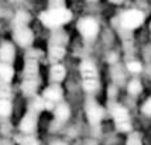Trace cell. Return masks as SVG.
I'll use <instances>...</instances> for the list:
<instances>
[{
  "label": "cell",
  "instance_id": "15",
  "mask_svg": "<svg viewBox=\"0 0 151 145\" xmlns=\"http://www.w3.org/2000/svg\"><path fill=\"white\" fill-rule=\"evenodd\" d=\"M127 90H129V93H130V94H133V96H137V94H140V93H141V90H143V86H141V83H140V80L134 79V80H132V82L129 83Z\"/></svg>",
  "mask_w": 151,
  "mask_h": 145
},
{
  "label": "cell",
  "instance_id": "19",
  "mask_svg": "<svg viewBox=\"0 0 151 145\" xmlns=\"http://www.w3.org/2000/svg\"><path fill=\"white\" fill-rule=\"evenodd\" d=\"M51 145H66V144L64 142V141H54Z\"/></svg>",
  "mask_w": 151,
  "mask_h": 145
},
{
  "label": "cell",
  "instance_id": "7",
  "mask_svg": "<svg viewBox=\"0 0 151 145\" xmlns=\"http://www.w3.org/2000/svg\"><path fill=\"white\" fill-rule=\"evenodd\" d=\"M112 117L114 121V125L117 128V131L120 132H130L132 131V119H130V114L129 110L120 104L113 106L112 109Z\"/></svg>",
  "mask_w": 151,
  "mask_h": 145
},
{
  "label": "cell",
  "instance_id": "21",
  "mask_svg": "<svg viewBox=\"0 0 151 145\" xmlns=\"http://www.w3.org/2000/svg\"><path fill=\"white\" fill-rule=\"evenodd\" d=\"M0 145H13V144H12L10 141H1V142H0Z\"/></svg>",
  "mask_w": 151,
  "mask_h": 145
},
{
  "label": "cell",
  "instance_id": "5",
  "mask_svg": "<svg viewBox=\"0 0 151 145\" xmlns=\"http://www.w3.org/2000/svg\"><path fill=\"white\" fill-rule=\"evenodd\" d=\"M66 44H68V35L65 31L61 28L54 30L52 35L48 41V58L52 62V65L58 64L65 56Z\"/></svg>",
  "mask_w": 151,
  "mask_h": 145
},
{
  "label": "cell",
  "instance_id": "10",
  "mask_svg": "<svg viewBox=\"0 0 151 145\" xmlns=\"http://www.w3.org/2000/svg\"><path fill=\"white\" fill-rule=\"evenodd\" d=\"M78 30L82 34V37L86 40H93L99 33L98 21L92 17H83L78 21Z\"/></svg>",
  "mask_w": 151,
  "mask_h": 145
},
{
  "label": "cell",
  "instance_id": "18",
  "mask_svg": "<svg viewBox=\"0 0 151 145\" xmlns=\"http://www.w3.org/2000/svg\"><path fill=\"white\" fill-rule=\"evenodd\" d=\"M143 113L144 114H147V116H151V97L150 99H147V101H145L144 104H143Z\"/></svg>",
  "mask_w": 151,
  "mask_h": 145
},
{
  "label": "cell",
  "instance_id": "22",
  "mask_svg": "<svg viewBox=\"0 0 151 145\" xmlns=\"http://www.w3.org/2000/svg\"><path fill=\"white\" fill-rule=\"evenodd\" d=\"M89 1H96V0H89Z\"/></svg>",
  "mask_w": 151,
  "mask_h": 145
},
{
  "label": "cell",
  "instance_id": "1",
  "mask_svg": "<svg viewBox=\"0 0 151 145\" xmlns=\"http://www.w3.org/2000/svg\"><path fill=\"white\" fill-rule=\"evenodd\" d=\"M14 46L10 42H3L0 46V117L7 119L12 110V79L14 76L13 61Z\"/></svg>",
  "mask_w": 151,
  "mask_h": 145
},
{
  "label": "cell",
  "instance_id": "14",
  "mask_svg": "<svg viewBox=\"0 0 151 145\" xmlns=\"http://www.w3.org/2000/svg\"><path fill=\"white\" fill-rule=\"evenodd\" d=\"M17 145H40V141L33 134H20L16 137Z\"/></svg>",
  "mask_w": 151,
  "mask_h": 145
},
{
  "label": "cell",
  "instance_id": "17",
  "mask_svg": "<svg viewBox=\"0 0 151 145\" xmlns=\"http://www.w3.org/2000/svg\"><path fill=\"white\" fill-rule=\"evenodd\" d=\"M127 69H129L130 72L138 73V72H141L143 66H141V64L137 62V61H130V62H127Z\"/></svg>",
  "mask_w": 151,
  "mask_h": 145
},
{
  "label": "cell",
  "instance_id": "8",
  "mask_svg": "<svg viewBox=\"0 0 151 145\" xmlns=\"http://www.w3.org/2000/svg\"><path fill=\"white\" fill-rule=\"evenodd\" d=\"M144 23V14L137 9L126 10L120 16V24L124 30H136Z\"/></svg>",
  "mask_w": 151,
  "mask_h": 145
},
{
  "label": "cell",
  "instance_id": "11",
  "mask_svg": "<svg viewBox=\"0 0 151 145\" xmlns=\"http://www.w3.org/2000/svg\"><path fill=\"white\" fill-rule=\"evenodd\" d=\"M85 110H86V119H88V121L92 125H98L102 121L105 111H103V109L95 100H88Z\"/></svg>",
  "mask_w": 151,
  "mask_h": 145
},
{
  "label": "cell",
  "instance_id": "12",
  "mask_svg": "<svg viewBox=\"0 0 151 145\" xmlns=\"http://www.w3.org/2000/svg\"><path fill=\"white\" fill-rule=\"evenodd\" d=\"M65 75H66L65 68L62 65H59V64H54L51 66V69H50V79H51L52 83H58L59 85L64 80Z\"/></svg>",
  "mask_w": 151,
  "mask_h": 145
},
{
  "label": "cell",
  "instance_id": "9",
  "mask_svg": "<svg viewBox=\"0 0 151 145\" xmlns=\"http://www.w3.org/2000/svg\"><path fill=\"white\" fill-rule=\"evenodd\" d=\"M42 100H44V104H45V110H51L55 109L59 104V101L62 99V89L58 83H52L47 87L44 93H42Z\"/></svg>",
  "mask_w": 151,
  "mask_h": 145
},
{
  "label": "cell",
  "instance_id": "23",
  "mask_svg": "<svg viewBox=\"0 0 151 145\" xmlns=\"http://www.w3.org/2000/svg\"><path fill=\"white\" fill-rule=\"evenodd\" d=\"M150 30H151V26H150Z\"/></svg>",
  "mask_w": 151,
  "mask_h": 145
},
{
  "label": "cell",
  "instance_id": "2",
  "mask_svg": "<svg viewBox=\"0 0 151 145\" xmlns=\"http://www.w3.org/2000/svg\"><path fill=\"white\" fill-rule=\"evenodd\" d=\"M40 86V72H38V55L35 51L26 54L24 59V71H23V82L21 90L27 97H35Z\"/></svg>",
  "mask_w": 151,
  "mask_h": 145
},
{
  "label": "cell",
  "instance_id": "16",
  "mask_svg": "<svg viewBox=\"0 0 151 145\" xmlns=\"http://www.w3.org/2000/svg\"><path fill=\"white\" fill-rule=\"evenodd\" d=\"M126 145H143V139L137 132H132L127 139H126Z\"/></svg>",
  "mask_w": 151,
  "mask_h": 145
},
{
  "label": "cell",
  "instance_id": "13",
  "mask_svg": "<svg viewBox=\"0 0 151 145\" xmlns=\"http://www.w3.org/2000/svg\"><path fill=\"white\" fill-rule=\"evenodd\" d=\"M54 116H55L57 121L64 123V121H66V120L69 119V116H71V109H69L65 103H59V104L54 109Z\"/></svg>",
  "mask_w": 151,
  "mask_h": 145
},
{
  "label": "cell",
  "instance_id": "20",
  "mask_svg": "<svg viewBox=\"0 0 151 145\" xmlns=\"http://www.w3.org/2000/svg\"><path fill=\"white\" fill-rule=\"evenodd\" d=\"M109 1H110V3H113V4H120L123 0H109Z\"/></svg>",
  "mask_w": 151,
  "mask_h": 145
},
{
  "label": "cell",
  "instance_id": "4",
  "mask_svg": "<svg viewBox=\"0 0 151 145\" xmlns=\"http://www.w3.org/2000/svg\"><path fill=\"white\" fill-rule=\"evenodd\" d=\"M72 20V13L65 7H51L50 10H45L40 14V21L47 28H61V27Z\"/></svg>",
  "mask_w": 151,
  "mask_h": 145
},
{
  "label": "cell",
  "instance_id": "6",
  "mask_svg": "<svg viewBox=\"0 0 151 145\" xmlns=\"http://www.w3.org/2000/svg\"><path fill=\"white\" fill-rule=\"evenodd\" d=\"M81 76H82V85L88 93H93L99 89V75L98 69L91 59H85L81 62Z\"/></svg>",
  "mask_w": 151,
  "mask_h": 145
},
{
  "label": "cell",
  "instance_id": "3",
  "mask_svg": "<svg viewBox=\"0 0 151 145\" xmlns=\"http://www.w3.org/2000/svg\"><path fill=\"white\" fill-rule=\"evenodd\" d=\"M30 16L27 11H19L13 20V37L20 46L28 48L34 41V34L28 27Z\"/></svg>",
  "mask_w": 151,
  "mask_h": 145
}]
</instances>
